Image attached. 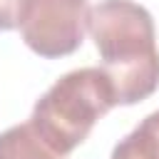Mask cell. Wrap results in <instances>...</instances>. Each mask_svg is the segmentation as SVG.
I'll return each instance as SVG.
<instances>
[{"label":"cell","mask_w":159,"mask_h":159,"mask_svg":"<svg viewBox=\"0 0 159 159\" xmlns=\"http://www.w3.org/2000/svg\"><path fill=\"white\" fill-rule=\"evenodd\" d=\"M87 30L109 77L117 104H137L159 87L154 17L134 0H102L89 10Z\"/></svg>","instance_id":"cell-1"},{"label":"cell","mask_w":159,"mask_h":159,"mask_svg":"<svg viewBox=\"0 0 159 159\" xmlns=\"http://www.w3.org/2000/svg\"><path fill=\"white\" fill-rule=\"evenodd\" d=\"M112 107L117 99L104 70L82 67L62 75L35 102L30 124L60 157H67Z\"/></svg>","instance_id":"cell-2"},{"label":"cell","mask_w":159,"mask_h":159,"mask_svg":"<svg viewBox=\"0 0 159 159\" xmlns=\"http://www.w3.org/2000/svg\"><path fill=\"white\" fill-rule=\"evenodd\" d=\"M87 22L89 0H27L20 35L35 55L57 60L82 45Z\"/></svg>","instance_id":"cell-3"},{"label":"cell","mask_w":159,"mask_h":159,"mask_svg":"<svg viewBox=\"0 0 159 159\" xmlns=\"http://www.w3.org/2000/svg\"><path fill=\"white\" fill-rule=\"evenodd\" d=\"M0 159H65V157H60L30 122H25L0 134Z\"/></svg>","instance_id":"cell-4"},{"label":"cell","mask_w":159,"mask_h":159,"mask_svg":"<svg viewBox=\"0 0 159 159\" xmlns=\"http://www.w3.org/2000/svg\"><path fill=\"white\" fill-rule=\"evenodd\" d=\"M124 142L144 159H159V109L147 114L139 127L124 137Z\"/></svg>","instance_id":"cell-5"},{"label":"cell","mask_w":159,"mask_h":159,"mask_svg":"<svg viewBox=\"0 0 159 159\" xmlns=\"http://www.w3.org/2000/svg\"><path fill=\"white\" fill-rule=\"evenodd\" d=\"M25 5H27V0H0V30L2 32L20 27Z\"/></svg>","instance_id":"cell-6"},{"label":"cell","mask_w":159,"mask_h":159,"mask_svg":"<svg viewBox=\"0 0 159 159\" xmlns=\"http://www.w3.org/2000/svg\"><path fill=\"white\" fill-rule=\"evenodd\" d=\"M112 159H144V157H139V154H137V152H134V149H132V147H129V144L122 139V142L114 147Z\"/></svg>","instance_id":"cell-7"}]
</instances>
